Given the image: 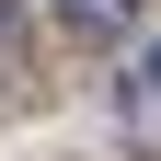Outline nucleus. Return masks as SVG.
Instances as JSON below:
<instances>
[{
  "mask_svg": "<svg viewBox=\"0 0 161 161\" xmlns=\"http://www.w3.org/2000/svg\"><path fill=\"white\" fill-rule=\"evenodd\" d=\"M150 92H161V46H150Z\"/></svg>",
  "mask_w": 161,
  "mask_h": 161,
  "instance_id": "f03ea898",
  "label": "nucleus"
},
{
  "mask_svg": "<svg viewBox=\"0 0 161 161\" xmlns=\"http://www.w3.org/2000/svg\"><path fill=\"white\" fill-rule=\"evenodd\" d=\"M138 12H150V0H58V23H69V35H127Z\"/></svg>",
  "mask_w": 161,
  "mask_h": 161,
  "instance_id": "f257e3e1",
  "label": "nucleus"
}]
</instances>
